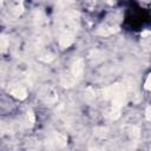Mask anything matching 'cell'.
Segmentation results:
<instances>
[{"instance_id": "obj_1", "label": "cell", "mask_w": 151, "mask_h": 151, "mask_svg": "<svg viewBox=\"0 0 151 151\" xmlns=\"http://www.w3.org/2000/svg\"><path fill=\"white\" fill-rule=\"evenodd\" d=\"M78 27H79V13L74 11L67 12L64 15L60 27V37H59L60 47L63 48L68 47L73 42Z\"/></svg>"}, {"instance_id": "obj_2", "label": "cell", "mask_w": 151, "mask_h": 151, "mask_svg": "<svg viewBox=\"0 0 151 151\" xmlns=\"http://www.w3.org/2000/svg\"><path fill=\"white\" fill-rule=\"evenodd\" d=\"M83 72H84V61H83V59H77V60L72 64L71 71H70V73H68L67 76H68L74 83H77V81L80 79Z\"/></svg>"}, {"instance_id": "obj_3", "label": "cell", "mask_w": 151, "mask_h": 151, "mask_svg": "<svg viewBox=\"0 0 151 151\" xmlns=\"http://www.w3.org/2000/svg\"><path fill=\"white\" fill-rule=\"evenodd\" d=\"M140 45L143 50L145 51H151V33L149 31H145L142 33V39H140Z\"/></svg>"}, {"instance_id": "obj_4", "label": "cell", "mask_w": 151, "mask_h": 151, "mask_svg": "<svg viewBox=\"0 0 151 151\" xmlns=\"http://www.w3.org/2000/svg\"><path fill=\"white\" fill-rule=\"evenodd\" d=\"M41 97L47 104H53L57 99V94L53 91V88H51V87H47L46 88V94H41Z\"/></svg>"}, {"instance_id": "obj_5", "label": "cell", "mask_w": 151, "mask_h": 151, "mask_svg": "<svg viewBox=\"0 0 151 151\" xmlns=\"http://www.w3.org/2000/svg\"><path fill=\"white\" fill-rule=\"evenodd\" d=\"M117 31H118V26H103L97 31V33L100 35H110Z\"/></svg>"}, {"instance_id": "obj_6", "label": "cell", "mask_w": 151, "mask_h": 151, "mask_svg": "<svg viewBox=\"0 0 151 151\" xmlns=\"http://www.w3.org/2000/svg\"><path fill=\"white\" fill-rule=\"evenodd\" d=\"M11 93L15 97V98H19V99H25L26 98V90L22 87V86H15L11 90Z\"/></svg>"}, {"instance_id": "obj_7", "label": "cell", "mask_w": 151, "mask_h": 151, "mask_svg": "<svg viewBox=\"0 0 151 151\" xmlns=\"http://www.w3.org/2000/svg\"><path fill=\"white\" fill-rule=\"evenodd\" d=\"M145 88L147 91H151V73L147 76V78L145 80Z\"/></svg>"}, {"instance_id": "obj_8", "label": "cell", "mask_w": 151, "mask_h": 151, "mask_svg": "<svg viewBox=\"0 0 151 151\" xmlns=\"http://www.w3.org/2000/svg\"><path fill=\"white\" fill-rule=\"evenodd\" d=\"M6 47H7V40H6L5 35H2L1 37V48H2V51H5Z\"/></svg>"}, {"instance_id": "obj_9", "label": "cell", "mask_w": 151, "mask_h": 151, "mask_svg": "<svg viewBox=\"0 0 151 151\" xmlns=\"http://www.w3.org/2000/svg\"><path fill=\"white\" fill-rule=\"evenodd\" d=\"M146 119H151V106H147L146 107Z\"/></svg>"}, {"instance_id": "obj_10", "label": "cell", "mask_w": 151, "mask_h": 151, "mask_svg": "<svg viewBox=\"0 0 151 151\" xmlns=\"http://www.w3.org/2000/svg\"><path fill=\"white\" fill-rule=\"evenodd\" d=\"M107 4H110V5H113L114 2H116V0H105Z\"/></svg>"}, {"instance_id": "obj_11", "label": "cell", "mask_w": 151, "mask_h": 151, "mask_svg": "<svg viewBox=\"0 0 151 151\" xmlns=\"http://www.w3.org/2000/svg\"><path fill=\"white\" fill-rule=\"evenodd\" d=\"M87 1H88V4H91V5H92V4H94V2H96V0H87Z\"/></svg>"}]
</instances>
